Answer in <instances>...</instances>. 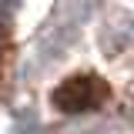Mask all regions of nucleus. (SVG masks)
I'll return each mask as SVG.
<instances>
[{
	"instance_id": "f257e3e1",
	"label": "nucleus",
	"mask_w": 134,
	"mask_h": 134,
	"mask_svg": "<svg viewBox=\"0 0 134 134\" xmlns=\"http://www.w3.org/2000/svg\"><path fill=\"white\" fill-rule=\"evenodd\" d=\"M107 97V87L94 77V74H84V77H67L54 94L50 100L64 111V114H77V111H91L97 107L100 100Z\"/></svg>"
}]
</instances>
